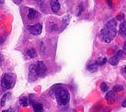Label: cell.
Instances as JSON below:
<instances>
[{
  "label": "cell",
  "instance_id": "obj_1",
  "mask_svg": "<svg viewBox=\"0 0 126 112\" xmlns=\"http://www.w3.org/2000/svg\"><path fill=\"white\" fill-rule=\"evenodd\" d=\"M117 23L114 19H112L107 22L105 26L101 29L100 36L103 42L110 43L116 36L117 29H116Z\"/></svg>",
  "mask_w": 126,
  "mask_h": 112
},
{
  "label": "cell",
  "instance_id": "obj_2",
  "mask_svg": "<svg viewBox=\"0 0 126 112\" xmlns=\"http://www.w3.org/2000/svg\"><path fill=\"white\" fill-rule=\"evenodd\" d=\"M55 96H56V101L59 105L65 106L68 105L69 100H70V94H69L68 89L66 88H63L62 85L56 89Z\"/></svg>",
  "mask_w": 126,
  "mask_h": 112
},
{
  "label": "cell",
  "instance_id": "obj_3",
  "mask_svg": "<svg viewBox=\"0 0 126 112\" xmlns=\"http://www.w3.org/2000/svg\"><path fill=\"white\" fill-rule=\"evenodd\" d=\"M16 76L13 74H9V73H6L3 74L1 79V85L3 88L6 89H10L14 87L15 84Z\"/></svg>",
  "mask_w": 126,
  "mask_h": 112
},
{
  "label": "cell",
  "instance_id": "obj_4",
  "mask_svg": "<svg viewBox=\"0 0 126 112\" xmlns=\"http://www.w3.org/2000/svg\"><path fill=\"white\" fill-rule=\"evenodd\" d=\"M34 66H35V70L38 74V76H45L46 71H47V67H46L43 61H38L36 64H34Z\"/></svg>",
  "mask_w": 126,
  "mask_h": 112
},
{
  "label": "cell",
  "instance_id": "obj_5",
  "mask_svg": "<svg viewBox=\"0 0 126 112\" xmlns=\"http://www.w3.org/2000/svg\"><path fill=\"white\" fill-rule=\"evenodd\" d=\"M27 30L34 35H39L42 32V24H34V25H28Z\"/></svg>",
  "mask_w": 126,
  "mask_h": 112
},
{
  "label": "cell",
  "instance_id": "obj_6",
  "mask_svg": "<svg viewBox=\"0 0 126 112\" xmlns=\"http://www.w3.org/2000/svg\"><path fill=\"white\" fill-rule=\"evenodd\" d=\"M122 56H123V50H119V51H118L116 54L109 60V64L113 66L117 65L118 63L119 62V60L122 59Z\"/></svg>",
  "mask_w": 126,
  "mask_h": 112
},
{
  "label": "cell",
  "instance_id": "obj_7",
  "mask_svg": "<svg viewBox=\"0 0 126 112\" xmlns=\"http://www.w3.org/2000/svg\"><path fill=\"white\" fill-rule=\"evenodd\" d=\"M105 98H106L107 102L109 103V105L113 104V103H114V101H115V91L114 90L109 91V92L107 93Z\"/></svg>",
  "mask_w": 126,
  "mask_h": 112
},
{
  "label": "cell",
  "instance_id": "obj_8",
  "mask_svg": "<svg viewBox=\"0 0 126 112\" xmlns=\"http://www.w3.org/2000/svg\"><path fill=\"white\" fill-rule=\"evenodd\" d=\"M50 8L54 13H57L61 9V4L58 0H51L50 2Z\"/></svg>",
  "mask_w": 126,
  "mask_h": 112
},
{
  "label": "cell",
  "instance_id": "obj_9",
  "mask_svg": "<svg viewBox=\"0 0 126 112\" xmlns=\"http://www.w3.org/2000/svg\"><path fill=\"white\" fill-rule=\"evenodd\" d=\"M119 33L122 36L126 37V21L123 20L119 25Z\"/></svg>",
  "mask_w": 126,
  "mask_h": 112
},
{
  "label": "cell",
  "instance_id": "obj_10",
  "mask_svg": "<svg viewBox=\"0 0 126 112\" xmlns=\"http://www.w3.org/2000/svg\"><path fill=\"white\" fill-rule=\"evenodd\" d=\"M37 14H38L37 12H36L34 9H30L29 12H28V18H29V19L33 20L37 17Z\"/></svg>",
  "mask_w": 126,
  "mask_h": 112
},
{
  "label": "cell",
  "instance_id": "obj_11",
  "mask_svg": "<svg viewBox=\"0 0 126 112\" xmlns=\"http://www.w3.org/2000/svg\"><path fill=\"white\" fill-rule=\"evenodd\" d=\"M33 110L34 112H42L44 108L40 103H33Z\"/></svg>",
  "mask_w": 126,
  "mask_h": 112
},
{
  "label": "cell",
  "instance_id": "obj_12",
  "mask_svg": "<svg viewBox=\"0 0 126 112\" xmlns=\"http://www.w3.org/2000/svg\"><path fill=\"white\" fill-rule=\"evenodd\" d=\"M87 69L88 71H90V72H95V71H97V63H90V64H87Z\"/></svg>",
  "mask_w": 126,
  "mask_h": 112
},
{
  "label": "cell",
  "instance_id": "obj_13",
  "mask_svg": "<svg viewBox=\"0 0 126 112\" xmlns=\"http://www.w3.org/2000/svg\"><path fill=\"white\" fill-rule=\"evenodd\" d=\"M27 55L30 57V58H34L36 56V51L34 49H29L27 50Z\"/></svg>",
  "mask_w": 126,
  "mask_h": 112
},
{
  "label": "cell",
  "instance_id": "obj_14",
  "mask_svg": "<svg viewBox=\"0 0 126 112\" xmlns=\"http://www.w3.org/2000/svg\"><path fill=\"white\" fill-rule=\"evenodd\" d=\"M19 102H20V105H21L22 106L26 107L28 105V100L26 97H21V98H20Z\"/></svg>",
  "mask_w": 126,
  "mask_h": 112
},
{
  "label": "cell",
  "instance_id": "obj_15",
  "mask_svg": "<svg viewBox=\"0 0 126 112\" xmlns=\"http://www.w3.org/2000/svg\"><path fill=\"white\" fill-rule=\"evenodd\" d=\"M69 21H70V17H69V15H66L62 20V25H63L62 27H63V28L66 27V25L68 24Z\"/></svg>",
  "mask_w": 126,
  "mask_h": 112
},
{
  "label": "cell",
  "instance_id": "obj_16",
  "mask_svg": "<svg viewBox=\"0 0 126 112\" xmlns=\"http://www.w3.org/2000/svg\"><path fill=\"white\" fill-rule=\"evenodd\" d=\"M9 95H10V93H6L3 95V97H2V99H1V107H3V105H4V104L6 102V100H7V98L9 97Z\"/></svg>",
  "mask_w": 126,
  "mask_h": 112
},
{
  "label": "cell",
  "instance_id": "obj_17",
  "mask_svg": "<svg viewBox=\"0 0 126 112\" xmlns=\"http://www.w3.org/2000/svg\"><path fill=\"white\" fill-rule=\"evenodd\" d=\"M106 62H107V59H106V58L99 59V60H97L96 61V63H97V65H100V66L103 65V64H104Z\"/></svg>",
  "mask_w": 126,
  "mask_h": 112
},
{
  "label": "cell",
  "instance_id": "obj_18",
  "mask_svg": "<svg viewBox=\"0 0 126 112\" xmlns=\"http://www.w3.org/2000/svg\"><path fill=\"white\" fill-rule=\"evenodd\" d=\"M100 89L103 92H106V91H108V89H109V86H108V85L105 82H103L102 84H101Z\"/></svg>",
  "mask_w": 126,
  "mask_h": 112
},
{
  "label": "cell",
  "instance_id": "obj_19",
  "mask_svg": "<svg viewBox=\"0 0 126 112\" xmlns=\"http://www.w3.org/2000/svg\"><path fill=\"white\" fill-rule=\"evenodd\" d=\"M123 89H124V88H123V86H122V85H115V86L113 87V90H114L115 92H119V91H122Z\"/></svg>",
  "mask_w": 126,
  "mask_h": 112
},
{
  "label": "cell",
  "instance_id": "obj_20",
  "mask_svg": "<svg viewBox=\"0 0 126 112\" xmlns=\"http://www.w3.org/2000/svg\"><path fill=\"white\" fill-rule=\"evenodd\" d=\"M78 16H80L81 15V13H82V11H83V6H82V4L81 3V4H79V6H78Z\"/></svg>",
  "mask_w": 126,
  "mask_h": 112
},
{
  "label": "cell",
  "instance_id": "obj_21",
  "mask_svg": "<svg viewBox=\"0 0 126 112\" xmlns=\"http://www.w3.org/2000/svg\"><path fill=\"white\" fill-rule=\"evenodd\" d=\"M124 14H120V15H118L117 16V19L118 20H119V21H121V20H123L124 19Z\"/></svg>",
  "mask_w": 126,
  "mask_h": 112
},
{
  "label": "cell",
  "instance_id": "obj_22",
  "mask_svg": "<svg viewBox=\"0 0 126 112\" xmlns=\"http://www.w3.org/2000/svg\"><path fill=\"white\" fill-rule=\"evenodd\" d=\"M122 106L126 108V100H125L123 101V103H122Z\"/></svg>",
  "mask_w": 126,
  "mask_h": 112
},
{
  "label": "cell",
  "instance_id": "obj_23",
  "mask_svg": "<svg viewBox=\"0 0 126 112\" xmlns=\"http://www.w3.org/2000/svg\"><path fill=\"white\" fill-rule=\"evenodd\" d=\"M107 3H108V4H109V6H112V0H107Z\"/></svg>",
  "mask_w": 126,
  "mask_h": 112
},
{
  "label": "cell",
  "instance_id": "obj_24",
  "mask_svg": "<svg viewBox=\"0 0 126 112\" xmlns=\"http://www.w3.org/2000/svg\"><path fill=\"white\" fill-rule=\"evenodd\" d=\"M124 50L126 52V42L125 43V44H124Z\"/></svg>",
  "mask_w": 126,
  "mask_h": 112
},
{
  "label": "cell",
  "instance_id": "obj_25",
  "mask_svg": "<svg viewBox=\"0 0 126 112\" xmlns=\"http://www.w3.org/2000/svg\"><path fill=\"white\" fill-rule=\"evenodd\" d=\"M3 112H9V110H6V111H3Z\"/></svg>",
  "mask_w": 126,
  "mask_h": 112
},
{
  "label": "cell",
  "instance_id": "obj_26",
  "mask_svg": "<svg viewBox=\"0 0 126 112\" xmlns=\"http://www.w3.org/2000/svg\"><path fill=\"white\" fill-rule=\"evenodd\" d=\"M125 74H126V66L125 67Z\"/></svg>",
  "mask_w": 126,
  "mask_h": 112
},
{
  "label": "cell",
  "instance_id": "obj_27",
  "mask_svg": "<svg viewBox=\"0 0 126 112\" xmlns=\"http://www.w3.org/2000/svg\"><path fill=\"white\" fill-rule=\"evenodd\" d=\"M72 112H76V111H72Z\"/></svg>",
  "mask_w": 126,
  "mask_h": 112
}]
</instances>
